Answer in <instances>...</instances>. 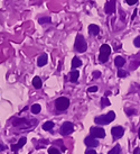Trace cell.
<instances>
[{
  "instance_id": "cell-16",
  "label": "cell",
  "mask_w": 140,
  "mask_h": 154,
  "mask_svg": "<svg viewBox=\"0 0 140 154\" xmlns=\"http://www.w3.org/2000/svg\"><path fill=\"white\" fill-rule=\"evenodd\" d=\"M78 77H80V72H78V71L77 70L72 71V72H71V78H70L71 82H76Z\"/></svg>"
},
{
  "instance_id": "cell-17",
  "label": "cell",
  "mask_w": 140,
  "mask_h": 154,
  "mask_svg": "<svg viewBox=\"0 0 140 154\" xmlns=\"http://www.w3.org/2000/svg\"><path fill=\"white\" fill-rule=\"evenodd\" d=\"M54 123L53 122H46L44 123V125H43V129L44 130H52L53 129V127H54Z\"/></svg>"
},
{
  "instance_id": "cell-11",
  "label": "cell",
  "mask_w": 140,
  "mask_h": 154,
  "mask_svg": "<svg viewBox=\"0 0 140 154\" xmlns=\"http://www.w3.org/2000/svg\"><path fill=\"white\" fill-rule=\"evenodd\" d=\"M47 60H48V56H47V54H42L38 58H37V64L38 66H44V65L47 64Z\"/></svg>"
},
{
  "instance_id": "cell-22",
  "label": "cell",
  "mask_w": 140,
  "mask_h": 154,
  "mask_svg": "<svg viewBox=\"0 0 140 154\" xmlns=\"http://www.w3.org/2000/svg\"><path fill=\"white\" fill-rule=\"evenodd\" d=\"M48 154H61V153H59V151H58L57 148H51L49 150H48Z\"/></svg>"
},
{
  "instance_id": "cell-32",
  "label": "cell",
  "mask_w": 140,
  "mask_h": 154,
  "mask_svg": "<svg viewBox=\"0 0 140 154\" xmlns=\"http://www.w3.org/2000/svg\"><path fill=\"white\" fill-rule=\"evenodd\" d=\"M138 135H139V138H140V129H139V132H138Z\"/></svg>"
},
{
  "instance_id": "cell-20",
  "label": "cell",
  "mask_w": 140,
  "mask_h": 154,
  "mask_svg": "<svg viewBox=\"0 0 140 154\" xmlns=\"http://www.w3.org/2000/svg\"><path fill=\"white\" fill-rule=\"evenodd\" d=\"M101 105H102V107H107V106H110V101L108 100V98H102V100H101Z\"/></svg>"
},
{
  "instance_id": "cell-7",
  "label": "cell",
  "mask_w": 140,
  "mask_h": 154,
  "mask_svg": "<svg viewBox=\"0 0 140 154\" xmlns=\"http://www.w3.org/2000/svg\"><path fill=\"white\" fill-rule=\"evenodd\" d=\"M123 133H124V129L122 128L121 126H115V127H113V128L111 129V134H112L113 138H115V140L122 137Z\"/></svg>"
},
{
  "instance_id": "cell-30",
  "label": "cell",
  "mask_w": 140,
  "mask_h": 154,
  "mask_svg": "<svg viewBox=\"0 0 140 154\" xmlns=\"http://www.w3.org/2000/svg\"><path fill=\"white\" fill-rule=\"evenodd\" d=\"M4 150H5V146H4V145H1V144H0V152H1V151H4Z\"/></svg>"
},
{
  "instance_id": "cell-3",
  "label": "cell",
  "mask_w": 140,
  "mask_h": 154,
  "mask_svg": "<svg viewBox=\"0 0 140 154\" xmlns=\"http://www.w3.org/2000/svg\"><path fill=\"white\" fill-rule=\"evenodd\" d=\"M111 53V48L110 46L107 44L102 45L100 47V55H99V60L101 61L102 63H105L107 61L109 60V55Z\"/></svg>"
},
{
  "instance_id": "cell-25",
  "label": "cell",
  "mask_w": 140,
  "mask_h": 154,
  "mask_svg": "<svg viewBox=\"0 0 140 154\" xmlns=\"http://www.w3.org/2000/svg\"><path fill=\"white\" fill-rule=\"evenodd\" d=\"M134 46H137V47H140V37H137V38L134 41Z\"/></svg>"
},
{
  "instance_id": "cell-13",
  "label": "cell",
  "mask_w": 140,
  "mask_h": 154,
  "mask_svg": "<svg viewBox=\"0 0 140 154\" xmlns=\"http://www.w3.org/2000/svg\"><path fill=\"white\" fill-rule=\"evenodd\" d=\"M33 86H34L36 89H40V88H42V79L39 77H35L33 79Z\"/></svg>"
},
{
  "instance_id": "cell-15",
  "label": "cell",
  "mask_w": 140,
  "mask_h": 154,
  "mask_svg": "<svg viewBox=\"0 0 140 154\" xmlns=\"http://www.w3.org/2000/svg\"><path fill=\"white\" fill-rule=\"evenodd\" d=\"M89 32L92 34V35H98L99 34V32H100V28H99V26L96 25H90L89 26Z\"/></svg>"
},
{
  "instance_id": "cell-9",
  "label": "cell",
  "mask_w": 140,
  "mask_h": 154,
  "mask_svg": "<svg viewBox=\"0 0 140 154\" xmlns=\"http://www.w3.org/2000/svg\"><path fill=\"white\" fill-rule=\"evenodd\" d=\"M115 10V0H110L107 2V5H105V13L108 14V15H111V14H113Z\"/></svg>"
},
{
  "instance_id": "cell-6",
  "label": "cell",
  "mask_w": 140,
  "mask_h": 154,
  "mask_svg": "<svg viewBox=\"0 0 140 154\" xmlns=\"http://www.w3.org/2000/svg\"><path fill=\"white\" fill-rule=\"evenodd\" d=\"M73 130H74V126H73V124L70 122H65L62 125V127H61V133L63 135H69L71 133H73Z\"/></svg>"
},
{
  "instance_id": "cell-8",
  "label": "cell",
  "mask_w": 140,
  "mask_h": 154,
  "mask_svg": "<svg viewBox=\"0 0 140 154\" xmlns=\"http://www.w3.org/2000/svg\"><path fill=\"white\" fill-rule=\"evenodd\" d=\"M84 143H85V145L89 146V148H96V146L99 145V142L96 141V138L92 137V136H88V137L84 140Z\"/></svg>"
},
{
  "instance_id": "cell-29",
  "label": "cell",
  "mask_w": 140,
  "mask_h": 154,
  "mask_svg": "<svg viewBox=\"0 0 140 154\" xmlns=\"http://www.w3.org/2000/svg\"><path fill=\"white\" fill-rule=\"evenodd\" d=\"M134 154H140V148H136L134 151Z\"/></svg>"
},
{
  "instance_id": "cell-18",
  "label": "cell",
  "mask_w": 140,
  "mask_h": 154,
  "mask_svg": "<svg viewBox=\"0 0 140 154\" xmlns=\"http://www.w3.org/2000/svg\"><path fill=\"white\" fill-rule=\"evenodd\" d=\"M40 105H38V103H35V105H33L32 108H30V110H32L33 114H39L40 113Z\"/></svg>"
},
{
  "instance_id": "cell-4",
  "label": "cell",
  "mask_w": 140,
  "mask_h": 154,
  "mask_svg": "<svg viewBox=\"0 0 140 154\" xmlns=\"http://www.w3.org/2000/svg\"><path fill=\"white\" fill-rule=\"evenodd\" d=\"M86 47H88V45H86V42H85V38L83 37L82 35H77L76 39H75V50L77 52H83L86 51Z\"/></svg>"
},
{
  "instance_id": "cell-10",
  "label": "cell",
  "mask_w": 140,
  "mask_h": 154,
  "mask_svg": "<svg viewBox=\"0 0 140 154\" xmlns=\"http://www.w3.org/2000/svg\"><path fill=\"white\" fill-rule=\"evenodd\" d=\"M26 142H27V138H26V137H21V138L19 140V142H18L16 145H15V144H13V145H11V150H13V153H17V151L25 145Z\"/></svg>"
},
{
  "instance_id": "cell-26",
  "label": "cell",
  "mask_w": 140,
  "mask_h": 154,
  "mask_svg": "<svg viewBox=\"0 0 140 154\" xmlns=\"http://www.w3.org/2000/svg\"><path fill=\"white\" fill-rule=\"evenodd\" d=\"M127 1L128 5H130V6H132V5H136L137 2H138V0H126Z\"/></svg>"
},
{
  "instance_id": "cell-24",
  "label": "cell",
  "mask_w": 140,
  "mask_h": 154,
  "mask_svg": "<svg viewBox=\"0 0 140 154\" xmlns=\"http://www.w3.org/2000/svg\"><path fill=\"white\" fill-rule=\"evenodd\" d=\"M89 92H96L98 91V87L96 86H93V87H90L89 89H88Z\"/></svg>"
},
{
  "instance_id": "cell-19",
  "label": "cell",
  "mask_w": 140,
  "mask_h": 154,
  "mask_svg": "<svg viewBox=\"0 0 140 154\" xmlns=\"http://www.w3.org/2000/svg\"><path fill=\"white\" fill-rule=\"evenodd\" d=\"M121 152V150H120V145H115V148H112L110 152H109L108 154H119Z\"/></svg>"
},
{
  "instance_id": "cell-31",
  "label": "cell",
  "mask_w": 140,
  "mask_h": 154,
  "mask_svg": "<svg viewBox=\"0 0 140 154\" xmlns=\"http://www.w3.org/2000/svg\"><path fill=\"white\" fill-rule=\"evenodd\" d=\"M136 15H137V10H134V15H132V17H131V19H134V16H136Z\"/></svg>"
},
{
  "instance_id": "cell-5",
  "label": "cell",
  "mask_w": 140,
  "mask_h": 154,
  "mask_svg": "<svg viewBox=\"0 0 140 154\" xmlns=\"http://www.w3.org/2000/svg\"><path fill=\"white\" fill-rule=\"evenodd\" d=\"M90 133H91V136L94 137V138H103V137H105V132L101 127H92L90 129Z\"/></svg>"
},
{
  "instance_id": "cell-27",
  "label": "cell",
  "mask_w": 140,
  "mask_h": 154,
  "mask_svg": "<svg viewBox=\"0 0 140 154\" xmlns=\"http://www.w3.org/2000/svg\"><path fill=\"white\" fill-rule=\"evenodd\" d=\"M86 154H96V152L94 150H88V151H86Z\"/></svg>"
},
{
  "instance_id": "cell-21",
  "label": "cell",
  "mask_w": 140,
  "mask_h": 154,
  "mask_svg": "<svg viewBox=\"0 0 140 154\" xmlns=\"http://www.w3.org/2000/svg\"><path fill=\"white\" fill-rule=\"evenodd\" d=\"M38 21H39V24H46V23H51V18H49V17H44V18H40Z\"/></svg>"
},
{
  "instance_id": "cell-14",
  "label": "cell",
  "mask_w": 140,
  "mask_h": 154,
  "mask_svg": "<svg viewBox=\"0 0 140 154\" xmlns=\"http://www.w3.org/2000/svg\"><path fill=\"white\" fill-rule=\"evenodd\" d=\"M82 65V61L80 60V58H77V56H75V58H73V60H72V68L73 69H76V68H80Z\"/></svg>"
},
{
  "instance_id": "cell-1",
  "label": "cell",
  "mask_w": 140,
  "mask_h": 154,
  "mask_svg": "<svg viewBox=\"0 0 140 154\" xmlns=\"http://www.w3.org/2000/svg\"><path fill=\"white\" fill-rule=\"evenodd\" d=\"M115 118V111H109L107 115L99 116L95 118V123L99 125H108Z\"/></svg>"
},
{
  "instance_id": "cell-28",
  "label": "cell",
  "mask_w": 140,
  "mask_h": 154,
  "mask_svg": "<svg viewBox=\"0 0 140 154\" xmlns=\"http://www.w3.org/2000/svg\"><path fill=\"white\" fill-rule=\"evenodd\" d=\"M93 77H94V78L100 77V72H94V74H93Z\"/></svg>"
},
{
  "instance_id": "cell-12",
  "label": "cell",
  "mask_w": 140,
  "mask_h": 154,
  "mask_svg": "<svg viewBox=\"0 0 140 154\" xmlns=\"http://www.w3.org/2000/svg\"><path fill=\"white\" fill-rule=\"evenodd\" d=\"M115 64L118 68H121V66H123V65L126 64V60L122 58V56H117L115 58Z\"/></svg>"
},
{
  "instance_id": "cell-23",
  "label": "cell",
  "mask_w": 140,
  "mask_h": 154,
  "mask_svg": "<svg viewBox=\"0 0 140 154\" xmlns=\"http://www.w3.org/2000/svg\"><path fill=\"white\" fill-rule=\"evenodd\" d=\"M126 76H127V72H126V71H123V70L118 71V77L119 78H123V77H126Z\"/></svg>"
},
{
  "instance_id": "cell-2",
  "label": "cell",
  "mask_w": 140,
  "mask_h": 154,
  "mask_svg": "<svg viewBox=\"0 0 140 154\" xmlns=\"http://www.w3.org/2000/svg\"><path fill=\"white\" fill-rule=\"evenodd\" d=\"M70 106V100L66 98V97H59L58 99H56L55 101V107L56 109L59 110V111H64L69 108Z\"/></svg>"
}]
</instances>
